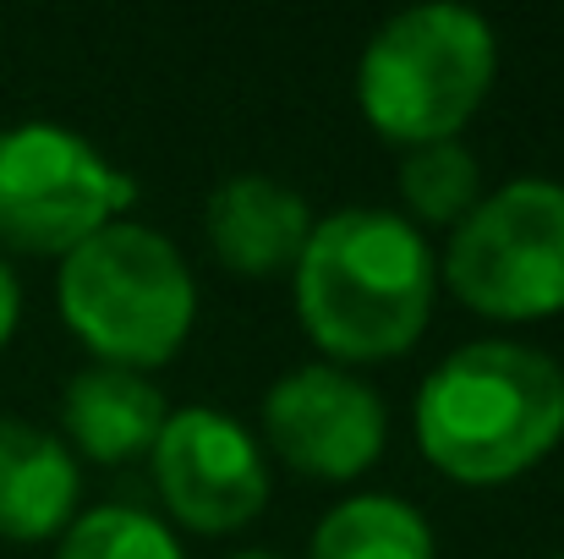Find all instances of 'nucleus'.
Wrapping results in <instances>:
<instances>
[{
    "instance_id": "nucleus-1",
    "label": "nucleus",
    "mask_w": 564,
    "mask_h": 559,
    "mask_svg": "<svg viewBox=\"0 0 564 559\" xmlns=\"http://www.w3.org/2000/svg\"><path fill=\"white\" fill-rule=\"evenodd\" d=\"M296 319L335 368H378L405 357L438 297V258L400 214L351 203L313 219L302 264L291 269Z\"/></svg>"
},
{
    "instance_id": "nucleus-2",
    "label": "nucleus",
    "mask_w": 564,
    "mask_h": 559,
    "mask_svg": "<svg viewBox=\"0 0 564 559\" xmlns=\"http://www.w3.org/2000/svg\"><path fill=\"white\" fill-rule=\"evenodd\" d=\"M422 461L460 488H505L564 444V368L527 341L455 346L411 400Z\"/></svg>"
},
{
    "instance_id": "nucleus-3",
    "label": "nucleus",
    "mask_w": 564,
    "mask_h": 559,
    "mask_svg": "<svg viewBox=\"0 0 564 559\" xmlns=\"http://www.w3.org/2000/svg\"><path fill=\"white\" fill-rule=\"evenodd\" d=\"M55 308L99 368L154 373L192 341L197 280L171 236L116 219L61 258Z\"/></svg>"
},
{
    "instance_id": "nucleus-4",
    "label": "nucleus",
    "mask_w": 564,
    "mask_h": 559,
    "mask_svg": "<svg viewBox=\"0 0 564 559\" xmlns=\"http://www.w3.org/2000/svg\"><path fill=\"white\" fill-rule=\"evenodd\" d=\"M499 33L471 6H411L378 22L357 61V110L383 143H455L488 105Z\"/></svg>"
},
{
    "instance_id": "nucleus-5",
    "label": "nucleus",
    "mask_w": 564,
    "mask_h": 559,
    "mask_svg": "<svg viewBox=\"0 0 564 559\" xmlns=\"http://www.w3.org/2000/svg\"><path fill=\"white\" fill-rule=\"evenodd\" d=\"M438 280L460 308L494 324L564 313V182L516 176L449 230Z\"/></svg>"
},
{
    "instance_id": "nucleus-6",
    "label": "nucleus",
    "mask_w": 564,
    "mask_h": 559,
    "mask_svg": "<svg viewBox=\"0 0 564 559\" xmlns=\"http://www.w3.org/2000/svg\"><path fill=\"white\" fill-rule=\"evenodd\" d=\"M138 182L61 121L0 127V247L66 258L105 225L127 219Z\"/></svg>"
},
{
    "instance_id": "nucleus-7",
    "label": "nucleus",
    "mask_w": 564,
    "mask_h": 559,
    "mask_svg": "<svg viewBox=\"0 0 564 559\" xmlns=\"http://www.w3.org/2000/svg\"><path fill=\"white\" fill-rule=\"evenodd\" d=\"M149 466L165 516L187 533L225 538L269 510V455L230 411L171 406Z\"/></svg>"
},
{
    "instance_id": "nucleus-8",
    "label": "nucleus",
    "mask_w": 564,
    "mask_h": 559,
    "mask_svg": "<svg viewBox=\"0 0 564 559\" xmlns=\"http://www.w3.org/2000/svg\"><path fill=\"white\" fill-rule=\"evenodd\" d=\"M263 444L313 483H357L383 461L389 411L351 368L302 363L263 395Z\"/></svg>"
},
{
    "instance_id": "nucleus-9",
    "label": "nucleus",
    "mask_w": 564,
    "mask_h": 559,
    "mask_svg": "<svg viewBox=\"0 0 564 559\" xmlns=\"http://www.w3.org/2000/svg\"><path fill=\"white\" fill-rule=\"evenodd\" d=\"M313 219L318 214L307 208V197L269 171H236L203 203L208 252L236 280H285L302 264Z\"/></svg>"
},
{
    "instance_id": "nucleus-10",
    "label": "nucleus",
    "mask_w": 564,
    "mask_h": 559,
    "mask_svg": "<svg viewBox=\"0 0 564 559\" xmlns=\"http://www.w3.org/2000/svg\"><path fill=\"white\" fill-rule=\"evenodd\" d=\"M165 417H171V400L149 373L94 363L72 373L61 389V439L72 455H88L99 466H127L149 455Z\"/></svg>"
},
{
    "instance_id": "nucleus-11",
    "label": "nucleus",
    "mask_w": 564,
    "mask_h": 559,
    "mask_svg": "<svg viewBox=\"0 0 564 559\" xmlns=\"http://www.w3.org/2000/svg\"><path fill=\"white\" fill-rule=\"evenodd\" d=\"M83 472L61 433L0 417V538L6 544H50L77 522Z\"/></svg>"
},
{
    "instance_id": "nucleus-12",
    "label": "nucleus",
    "mask_w": 564,
    "mask_h": 559,
    "mask_svg": "<svg viewBox=\"0 0 564 559\" xmlns=\"http://www.w3.org/2000/svg\"><path fill=\"white\" fill-rule=\"evenodd\" d=\"M307 559H438L427 516L400 494H351L313 527Z\"/></svg>"
},
{
    "instance_id": "nucleus-13",
    "label": "nucleus",
    "mask_w": 564,
    "mask_h": 559,
    "mask_svg": "<svg viewBox=\"0 0 564 559\" xmlns=\"http://www.w3.org/2000/svg\"><path fill=\"white\" fill-rule=\"evenodd\" d=\"M482 165L477 154L455 138V143H427V149H405L400 160V214L427 236V230H455L477 203H482Z\"/></svg>"
},
{
    "instance_id": "nucleus-14",
    "label": "nucleus",
    "mask_w": 564,
    "mask_h": 559,
    "mask_svg": "<svg viewBox=\"0 0 564 559\" xmlns=\"http://www.w3.org/2000/svg\"><path fill=\"white\" fill-rule=\"evenodd\" d=\"M55 559H187V549L138 505H94L55 538Z\"/></svg>"
},
{
    "instance_id": "nucleus-15",
    "label": "nucleus",
    "mask_w": 564,
    "mask_h": 559,
    "mask_svg": "<svg viewBox=\"0 0 564 559\" xmlns=\"http://www.w3.org/2000/svg\"><path fill=\"white\" fill-rule=\"evenodd\" d=\"M17 324H22V280H17V269L0 258V352L11 346Z\"/></svg>"
},
{
    "instance_id": "nucleus-16",
    "label": "nucleus",
    "mask_w": 564,
    "mask_h": 559,
    "mask_svg": "<svg viewBox=\"0 0 564 559\" xmlns=\"http://www.w3.org/2000/svg\"><path fill=\"white\" fill-rule=\"evenodd\" d=\"M230 559H285V555H269V549H241V555H230Z\"/></svg>"
},
{
    "instance_id": "nucleus-17",
    "label": "nucleus",
    "mask_w": 564,
    "mask_h": 559,
    "mask_svg": "<svg viewBox=\"0 0 564 559\" xmlns=\"http://www.w3.org/2000/svg\"><path fill=\"white\" fill-rule=\"evenodd\" d=\"M549 559H564V555H549Z\"/></svg>"
}]
</instances>
